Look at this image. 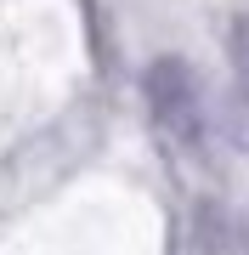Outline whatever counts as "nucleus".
Returning a JSON list of instances; mask_svg holds the SVG:
<instances>
[{
    "mask_svg": "<svg viewBox=\"0 0 249 255\" xmlns=\"http://www.w3.org/2000/svg\"><path fill=\"white\" fill-rule=\"evenodd\" d=\"M148 108H153V125L165 130L170 147H193L204 142V97H198V80L181 57H159L148 68Z\"/></svg>",
    "mask_w": 249,
    "mask_h": 255,
    "instance_id": "nucleus-1",
    "label": "nucleus"
},
{
    "mask_svg": "<svg viewBox=\"0 0 249 255\" xmlns=\"http://www.w3.org/2000/svg\"><path fill=\"white\" fill-rule=\"evenodd\" d=\"M232 68H238V85H244V97H249V11L232 23Z\"/></svg>",
    "mask_w": 249,
    "mask_h": 255,
    "instance_id": "nucleus-2",
    "label": "nucleus"
},
{
    "mask_svg": "<svg viewBox=\"0 0 249 255\" xmlns=\"http://www.w3.org/2000/svg\"><path fill=\"white\" fill-rule=\"evenodd\" d=\"M244 142H249V119H244Z\"/></svg>",
    "mask_w": 249,
    "mask_h": 255,
    "instance_id": "nucleus-3",
    "label": "nucleus"
}]
</instances>
